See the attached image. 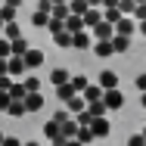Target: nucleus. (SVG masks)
Returning a JSON list of instances; mask_svg holds the SVG:
<instances>
[{
    "label": "nucleus",
    "mask_w": 146,
    "mask_h": 146,
    "mask_svg": "<svg viewBox=\"0 0 146 146\" xmlns=\"http://www.w3.org/2000/svg\"><path fill=\"white\" fill-rule=\"evenodd\" d=\"M90 6H93V9H100V6H103V0H87Z\"/></svg>",
    "instance_id": "obj_41"
},
{
    "label": "nucleus",
    "mask_w": 146,
    "mask_h": 146,
    "mask_svg": "<svg viewBox=\"0 0 146 146\" xmlns=\"http://www.w3.org/2000/svg\"><path fill=\"white\" fill-rule=\"evenodd\" d=\"M9 96H13V100H19V103H25V96H28V90H25V84H13V90H9Z\"/></svg>",
    "instance_id": "obj_27"
},
{
    "label": "nucleus",
    "mask_w": 146,
    "mask_h": 146,
    "mask_svg": "<svg viewBox=\"0 0 146 146\" xmlns=\"http://www.w3.org/2000/svg\"><path fill=\"white\" fill-rule=\"evenodd\" d=\"M56 96H59V103H68V100H75V96H78V90H75V84H72V81H68V84L56 87Z\"/></svg>",
    "instance_id": "obj_13"
},
{
    "label": "nucleus",
    "mask_w": 146,
    "mask_h": 146,
    "mask_svg": "<svg viewBox=\"0 0 146 146\" xmlns=\"http://www.w3.org/2000/svg\"><path fill=\"white\" fill-rule=\"evenodd\" d=\"M93 44H96V40H93V34H90V31H81V34H75V47H78V50H90Z\"/></svg>",
    "instance_id": "obj_15"
},
{
    "label": "nucleus",
    "mask_w": 146,
    "mask_h": 146,
    "mask_svg": "<svg viewBox=\"0 0 146 146\" xmlns=\"http://www.w3.org/2000/svg\"><path fill=\"white\" fill-rule=\"evenodd\" d=\"M25 109L28 112H40L44 109V93H28L25 96Z\"/></svg>",
    "instance_id": "obj_11"
},
{
    "label": "nucleus",
    "mask_w": 146,
    "mask_h": 146,
    "mask_svg": "<svg viewBox=\"0 0 146 146\" xmlns=\"http://www.w3.org/2000/svg\"><path fill=\"white\" fill-rule=\"evenodd\" d=\"M103 19L106 22H112V25H118L121 19H127V16H121V9H103Z\"/></svg>",
    "instance_id": "obj_25"
},
{
    "label": "nucleus",
    "mask_w": 146,
    "mask_h": 146,
    "mask_svg": "<svg viewBox=\"0 0 146 146\" xmlns=\"http://www.w3.org/2000/svg\"><path fill=\"white\" fill-rule=\"evenodd\" d=\"M0 3H6V0H0Z\"/></svg>",
    "instance_id": "obj_50"
},
{
    "label": "nucleus",
    "mask_w": 146,
    "mask_h": 146,
    "mask_svg": "<svg viewBox=\"0 0 146 146\" xmlns=\"http://www.w3.org/2000/svg\"><path fill=\"white\" fill-rule=\"evenodd\" d=\"M100 22H103V9H93V6H90L87 16H84V25H87V31H93Z\"/></svg>",
    "instance_id": "obj_12"
},
{
    "label": "nucleus",
    "mask_w": 146,
    "mask_h": 146,
    "mask_svg": "<svg viewBox=\"0 0 146 146\" xmlns=\"http://www.w3.org/2000/svg\"><path fill=\"white\" fill-rule=\"evenodd\" d=\"M62 3H68V0H53V6H62Z\"/></svg>",
    "instance_id": "obj_44"
},
{
    "label": "nucleus",
    "mask_w": 146,
    "mask_h": 146,
    "mask_svg": "<svg viewBox=\"0 0 146 146\" xmlns=\"http://www.w3.org/2000/svg\"><path fill=\"white\" fill-rule=\"evenodd\" d=\"M90 34H93V40H112V37H115V25L103 19V22H100L96 28L90 31Z\"/></svg>",
    "instance_id": "obj_2"
},
{
    "label": "nucleus",
    "mask_w": 146,
    "mask_h": 146,
    "mask_svg": "<svg viewBox=\"0 0 146 146\" xmlns=\"http://www.w3.org/2000/svg\"><path fill=\"white\" fill-rule=\"evenodd\" d=\"M25 72H28L25 59L22 56H9V78H19V75H25Z\"/></svg>",
    "instance_id": "obj_8"
},
{
    "label": "nucleus",
    "mask_w": 146,
    "mask_h": 146,
    "mask_svg": "<svg viewBox=\"0 0 146 146\" xmlns=\"http://www.w3.org/2000/svg\"><path fill=\"white\" fill-rule=\"evenodd\" d=\"M31 25H34V28H50V16L34 9V13H31Z\"/></svg>",
    "instance_id": "obj_19"
},
{
    "label": "nucleus",
    "mask_w": 146,
    "mask_h": 146,
    "mask_svg": "<svg viewBox=\"0 0 146 146\" xmlns=\"http://www.w3.org/2000/svg\"><path fill=\"white\" fill-rule=\"evenodd\" d=\"M72 84H75V90H78V93H84V90L90 87V84H87V75H75V78H72Z\"/></svg>",
    "instance_id": "obj_29"
},
{
    "label": "nucleus",
    "mask_w": 146,
    "mask_h": 146,
    "mask_svg": "<svg viewBox=\"0 0 146 146\" xmlns=\"http://www.w3.org/2000/svg\"><path fill=\"white\" fill-rule=\"evenodd\" d=\"M118 3H121V0H103V6H106V9H118Z\"/></svg>",
    "instance_id": "obj_39"
},
{
    "label": "nucleus",
    "mask_w": 146,
    "mask_h": 146,
    "mask_svg": "<svg viewBox=\"0 0 146 146\" xmlns=\"http://www.w3.org/2000/svg\"><path fill=\"white\" fill-rule=\"evenodd\" d=\"M6 115H9V118H22V115H28V109H25V103L13 100V103H9V109H6Z\"/></svg>",
    "instance_id": "obj_18"
},
{
    "label": "nucleus",
    "mask_w": 146,
    "mask_h": 146,
    "mask_svg": "<svg viewBox=\"0 0 146 146\" xmlns=\"http://www.w3.org/2000/svg\"><path fill=\"white\" fill-rule=\"evenodd\" d=\"M65 146H84L81 140H65Z\"/></svg>",
    "instance_id": "obj_42"
},
{
    "label": "nucleus",
    "mask_w": 146,
    "mask_h": 146,
    "mask_svg": "<svg viewBox=\"0 0 146 146\" xmlns=\"http://www.w3.org/2000/svg\"><path fill=\"white\" fill-rule=\"evenodd\" d=\"M134 84H137V90H140V93H146V72H140V75L134 78Z\"/></svg>",
    "instance_id": "obj_36"
},
{
    "label": "nucleus",
    "mask_w": 146,
    "mask_h": 146,
    "mask_svg": "<svg viewBox=\"0 0 146 146\" xmlns=\"http://www.w3.org/2000/svg\"><path fill=\"white\" fill-rule=\"evenodd\" d=\"M75 140H81V143H93V140H96V137H93V131H90V127H81V131H78V137H75Z\"/></svg>",
    "instance_id": "obj_31"
},
{
    "label": "nucleus",
    "mask_w": 146,
    "mask_h": 146,
    "mask_svg": "<svg viewBox=\"0 0 146 146\" xmlns=\"http://www.w3.org/2000/svg\"><path fill=\"white\" fill-rule=\"evenodd\" d=\"M25 65H28V72H31V68H37V65H44V50L31 47L28 53H25Z\"/></svg>",
    "instance_id": "obj_7"
},
{
    "label": "nucleus",
    "mask_w": 146,
    "mask_h": 146,
    "mask_svg": "<svg viewBox=\"0 0 146 146\" xmlns=\"http://www.w3.org/2000/svg\"><path fill=\"white\" fill-rule=\"evenodd\" d=\"M25 146H40V143H37V140H31V143H25Z\"/></svg>",
    "instance_id": "obj_46"
},
{
    "label": "nucleus",
    "mask_w": 146,
    "mask_h": 146,
    "mask_svg": "<svg viewBox=\"0 0 146 146\" xmlns=\"http://www.w3.org/2000/svg\"><path fill=\"white\" fill-rule=\"evenodd\" d=\"M3 34H6V40H9V44H13V40H19V37H22V31H19V25H16V22H9V25H6V28H3Z\"/></svg>",
    "instance_id": "obj_26"
},
{
    "label": "nucleus",
    "mask_w": 146,
    "mask_h": 146,
    "mask_svg": "<svg viewBox=\"0 0 146 146\" xmlns=\"http://www.w3.org/2000/svg\"><path fill=\"white\" fill-rule=\"evenodd\" d=\"M53 44H56V47H75V34L62 31V34H56V37H53Z\"/></svg>",
    "instance_id": "obj_23"
},
{
    "label": "nucleus",
    "mask_w": 146,
    "mask_h": 146,
    "mask_svg": "<svg viewBox=\"0 0 146 146\" xmlns=\"http://www.w3.org/2000/svg\"><path fill=\"white\" fill-rule=\"evenodd\" d=\"M103 93H106V90L100 87V84H90V87L84 90V93H81V96H84V100H87V106H90V103H100V100H103Z\"/></svg>",
    "instance_id": "obj_14"
},
{
    "label": "nucleus",
    "mask_w": 146,
    "mask_h": 146,
    "mask_svg": "<svg viewBox=\"0 0 146 146\" xmlns=\"http://www.w3.org/2000/svg\"><path fill=\"white\" fill-rule=\"evenodd\" d=\"M68 9H72V16H87L90 3L87 0H68Z\"/></svg>",
    "instance_id": "obj_17"
},
{
    "label": "nucleus",
    "mask_w": 146,
    "mask_h": 146,
    "mask_svg": "<svg viewBox=\"0 0 146 146\" xmlns=\"http://www.w3.org/2000/svg\"><path fill=\"white\" fill-rule=\"evenodd\" d=\"M34 9H37V13H47V16H50V13H53V0H37V6H34Z\"/></svg>",
    "instance_id": "obj_33"
},
{
    "label": "nucleus",
    "mask_w": 146,
    "mask_h": 146,
    "mask_svg": "<svg viewBox=\"0 0 146 146\" xmlns=\"http://www.w3.org/2000/svg\"><path fill=\"white\" fill-rule=\"evenodd\" d=\"M22 84H25V90H28V93H40V78H37V75H28Z\"/></svg>",
    "instance_id": "obj_24"
},
{
    "label": "nucleus",
    "mask_w": 146,
    "mask_h": 146,
    "mask_svg": "<svg viewBox=\"0 0 146 146\" xmlns=\"http://www.w3.org/2000/svg\"><path fill=\"white\" fill-rule=\"evenodd\" d=\"M0 90H6V93L13 90V78H9V75H3V78H0Z\"/></svg>",
    "instance_id": "obj_37"
},
{
    "label": "nucleus",
    "mask_w": 146,
    "mask_h": 146,
    "mask_svg": "<svg viewBox=\"0 0 146 146\" xmlns=\"http://www.w3.org/2000/svg\"><path fill=\"white\" fill-rule=\"evenodd\" d=\"M44 134H47V140H50V143H59V140H65V137H62V124H59L56 118H50V121L44 124Z\"/></svg>",
    "instance_id": "obj_3"
},
{
    "label": "nucleus",
    "mask_w": 146,
    "mask_h": 146,
    "mask_svg": "<svg viewBox=\"0 0 146 146\" xmlns=\"http://www.w3.org/2000/svg\"><path fill=\"white\" fill-rule=\"evenodd\" d=\"M0 19H3V22H6V25H9V22H16V9H13V6H6V3H3V6H0Z\"/></svg>",
    "instance_id": "obj_28"
},
{
    "label": "nucleus",
    "mask_w": 146,
    "mask_h": 146,
    "mask_svg": "<svg viewBox=\"0 0 146 146\" xmlns=\"http://www.w3.org/2000/svg\"><path fill=\"white\" fill-rule=\"evenodd\" d=\"M134 31H137V19H121L115 25V34H121V37H131Z\"/></svg>",
    "instance_id": "obj_9"
},
{
    "label": "nucleus",
    "mask_w": 146,
    "mask_h": 146,
    "mask_svg": "<svg viewBox=\"0 0 146 146\" xmlns=\"http://www.w3.org/2000/svg\"><path fill=\"white\" fill-rule=\"evenodd\" d=\"M3 140H6V134H3V131H0V146H3Z\"/></svg>",
    "instance_id": "obj_45"
},
{
    "label": "nucleus",
    "mask_w": 146,
    "mask_h": 146,
    "mask_svg": "<svg viewBox=\"0 0 146 146\" xmlns=\"http://www.w3.org/2000/svg\"><path fill=\"white\" fill-rule=\"evenodd\" d=\"M103 103H106L109 112H115V109L124 106V93H121V90H106V93H103Z\"/></svg>",
    "instance_id": "obj_1"
},
{
    "label": "nucleus",
    "mask_w": 146,
    "mask_h": 146,
    "mask_svg": "<svg viewBox=\"0 0 146 146\" xmlns=\"http://www.w3.org/2000/svg\"><path fill=\"white\" fill-rule=\"evenodd\" d=\"M134 19H137V25L146 22V3H137V13H134Z\"/></svg>",
    "instance_id": "obj_35"
},
{
    "label": "nucleus",
    "mask_w": 146,
    "mask_h": 146,
    "mask_svg": "<svg viewBox=\"0 0 146 146\" xmlns=\"http://www.w3.org/2000/svg\"><path fill=\"white\" fill-rule=\"evenodd\" d=\"M106 112H109V109H106V103H103V100L87 106V115H93V118H106Z\"/></svg>",
    "instance_id": "obj_21"
},
{
    "label": "nucleus",
    "mask_w": 146,
    "mask_h": 146,
    "mask_svg": "<svg viewBox=\"0 0 146 146\" xmlns=\"http://www.w3.org/2000/svg\"><path fill=\"white\" fill-rule=\"evenodd\" d=\"M137 31H140V34L146 37V22H140V25H137Z\"/></svg>",
    "instance_id": "obj_43"
},
{
    "label": "nucleus",
    "mask_w": 146,
    "mask_h": 146,
    "mask_svg": "<svg viewBox=\"0 0 146 146\" xmlns=\"http://www.w3.org/2000/svg\"><path fill=\"white\" fill-rule=\"evenodd\" d=\"M9 56H13V44L6 37H0V59H9Z\"/></svg>",
    "instance_id": "obj_30"
},
{
    "label": "nucleus",
    "mask_w": 146,
    "mask_h": 146,
    "mask_svg": "<svg viewBox=\"0 0 146 146\" xmlns=\"http://www.w3.org/2000/svg\"><path fill=\"white\" fill-rule=\"evenodd\" d=\"M124 146H146V137H143V134H131Z\"/></svg>",
    "instance_id": "obj_32"
},
{
    "label": "nucleus",
    "mask_w": 146,
    "mask_h": 146,
    "mask_svg": "<svg viewBox=\"0 0 146 146\" xmlns=\"http://www.w3.org/2000/svg\"><path fill=\"white\" fill-rule=\"evenodd\" d=\"M100 87L103 90H118V75L112 68H103V72H100Z\"/></svg>",
    "instance_id": "obj_4"
},
{
    "label": "nucleus",
    "mask_w": 146,
    "mask_h": 146,
    "mask_svg": "<svg viewBox=\"0 0 146 146\" xmlns=\"http://www.w3.org/2000/svg\"><path fill=\"white\" fill-rule=\"evenodd\" d=\"M140 103H143V106H146V93H143V96H140Z\"/></svg>",
    "instance_id": "obj_48"
},
{
    "label": "nucleus",
    "mask_w": 146,
    "mask_h": 146,
    "mask_svg": "<svg viewBox=\"0 0 146 146\" xmlns=\"http://www.w3.org/2000/svg\"><path fill=\"white\" fill-rule=\"evenodd\" d=\"M9 103H13V96H9L6 90H0V112H6V109H9Z\"/></svg>",
    "instance_id": "obj_34"
},
{
    "label": "nucleus",
    "mask_w": 146,
    "mask_h": 146,
    "mask_svg": "<svg viewBox=\"0 0 146 146\" xmlns=\"http://www.w3.org/2000/svg\"><path fill=\"white\" fill-rule=\"evenodd\" d=\"M3 28H6V22H3V19H0V31H3Z\"/></svg>",
    "instance_id": "obj_47"
},
{
    "label": "nucleus",
    "mask_w": 146,
    "mask_h": 146,
    "mask_svg": "<svg viewBox=\"0 0 146 146\" xmlns=\"http://www.w3.org/2000/svg\"><path fill=\"white\" fill-rule=\"evenodd\" d=\"M50 81H53V87H62V84H68V81H72V78H68V68H53Z\"/></svg>",
    "instance_id": "obj_16"
},
{
    "label": "nucleus",
    "mask_w": 146,
    "mask_h": 146,
    "mask_svg": "<svg viewBox=\"0 0 146 146\" xmlns=\"http://www.w3.org/2000/svg\"><path fill=\"white\" fill-rule=\"evenodd\" d=\"M65 112H68V115H81V112H87V100H84V96H81V93H78V96H75V100H68V103H65Z\"/></svg>",
    "instance_id": "obj_5"
},
{
    "label": "nucleus",
    "mask_w": 146,
    "mask_h": 146,
    "mask_svg": "<svg viewBox=\"0 0 146 146\" xmlns=\"http://www.w3.org/2000/svg\"><path fill=\"white\" fill-rule=\"evenodd\" d=\"M3 146H25V143H22L19 137H6V140H3Z\"/></svg>",
    "instance_id": "obj_38"
},
{
    "label": "nucleus",
    "mask_w": 146,
    "mask_h": 146,
    "mask_svg": "<svg viewBox=\"0 0 146 146\" xmlns=\"http://www.w3.org/2000/svg\"><path fill=\"white\" fill-rule=\"evenodd\" d=\"M143 137H146V131H143Z\"/></svg>",
    "instance_id": "obj_51"
},
{
    "label": "nucleus",
    "mask_w": 146,
    "mask_h": 146,
    "mask_svg": "<svg viewBox=\"0 0 146 146\" xmlns=\"http://www.w3.org/2000/svg\"><path fill=\"white\" fill-rule=\"evenodd\" d=\"M6 6H13V9H19V6H22V0H6Z\"/></svg>",
    "instance_id": "obj_40"
},
{
    "label": "nucleus",
    "mask_w": 146,
    "mask_h": 146,
    "mask_svg": "<svg viewBox=\"0 0 146 146\" xmlns=\"http://www.w3.org/2000/svg\"><path fill=\"white\" fill-rule=\"evenodd\" d=\"M112 47H115V53H127V50H131V37L115 34V37H112Z\"/></svg>",
    "instance_id": "obj_20"
},
{
    "label": "nucleus",
    "mask_w": 146,
    "mask_h": 146,
    "mask_svg": "<svg viewBox=\"0 0 146 146\" xmlns=\"http://www.w3.org/2000/svg\"><path fill=\"white\" fill-rule=\"evenodd\" d=\"M90 131H93V137H109L112 134V124H109V118H93Z\"/></svg>",
    "instance_id": "obj_6"
},
{
    "label": "nucleus",
    "mask_w": 146,
    "mask_h": 146,
    "mask_svg": "<svg viewBox=\"0 0 146 146\" xmlns=\"http://www.w3.org/2000/svg\"><path fill=\"white\" fill-rule=\"evenodd\" d=\"M93 53H96L100 59H109L112 53H115V47H112V40H96V44H93Z\"/></svg>",
    "instance_id": "obj_10"
},
{
    "label": "nucleus",
    "mask_w": 146,
    "mask_h": 146,
    "mask_svg": "<svg viewBox=\"0 0 146 146\" xmlns=\"http://www.w3.org/2000/svg\"><path fill=\"white\" fill-rule=\"evenodd\" d=\"M137 3H146V0H137Z\"/></svg>",
    "instance_id": "obj_49"
},
{
    "label": "nucleus",
    "mask_w": 146,
    "mask_h": 146,
    "mask_svg": "<svg viewBox=\"0 0 146 146\" xmlns=\"http://www.w3.org/2000/svg\"><path fill=\"white\" fill-rule=\"evenodd\" d=\"M31 47H28V40L25 37H19V40H13V56H22L25 59V53H28Z\"/></svg>",
    "instance_id": "obj_22"
}]
</instances>
